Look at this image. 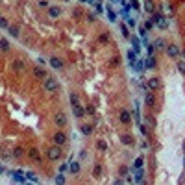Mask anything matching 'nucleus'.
<instances>
[{"instance_id": "37998d69", "label": "nucleus", "mask_w": 185, "mask_h": 185, "mask_svg": "<svg viewBox=\"0 0 185 185\" xmlns=\"http://www.w3.org/2000/svg\"><path fill=\"white\" fill-rule=\"evenodd\" d=\"M130 8H133V9H139V2H137V0H130Z\"/></svg>"}, {"instance_id": "a18cd8bd", "label": "nucleus", "mask_w": 185, "mask_h": 185, "mask_svg": "<svg viewBox=\"0 0 185 185\" xmlns=\"http://www.w3.org/2000/svg\"><path fill=\"white\" fill-rule=\"evenodd\" d=\"M65 170H69V163H63L61 167H59V172H65Z\"/></svg>"}, {"instance_id": "bb28decb", "label": "nucleus", "mask_w": 185, "mask_h": 185, "mask_svg": "<svg viewBox=\"0 0 185 185\" xmlns=\"http://www.w3.org/2000/svg\"><path fill=\"white\" fill-rule=\"evenodd\" d=\"M8 32H9V35H11V37H15V39L19 37V26H9Z\"/></svg>"}, {"instance_id": "c756f323", "label": "nucleus", "mask_w": 185, "mask_h": 185, "mask_svg": "<svg viewBox=\"0 0 185 185\" xmlns=\"http://www.w3.org/2000/svg\"><path fill=\"white\" fill-rule=\"evenodd\" d=\"M107 17H109V21H111V22L117 21V13H115L111 8H107Z\"/></svg>"}, {"instance_id": "a19ab883", "label": "nucleus", "mask_w": 185, "mask_h": 185, "mask_svg": "<svg viewBox=\"0 0 185 185\" xmlns=\"http://www.w3.org/2000/svg\"><path fill=\"white\" fill-rule=\"evenodd\" d=\"M146 32H148V30H146V28H144V26H141V28H139V35H141L143 39H144V37H146Z\"/></svg>"}, {"instance_id": "a878e982", "label": "nucleus", "mask_w": 185, "mask_h": 185, "mask_svg": "<svg viewBox=\"0 0 185 185\" xmlns=\"http://www.w3.org/2000/svg\"><path fill=\"white\" fill-rule=\"evenodd\" d=\"M0 46H2V52H8V50H9V43H8L6 37L0 39Z\"/></svg>"}, {"instance_id": "20e7f679", "label": "nucleus", "mask_w": 185, "mask_h": 185, "mask_svg": "<svg viewBox=\"0 0 185 185\" xmlns=\"http://www.w3.org/2000/svg\"><path fill=\"white\" fill-rule=\"evenodd\" d=\"M152 21L156 22L159 28H167V17H165L163 13H156V15H154V19H152Z\"/></svg>"}, {"instance_id": "c03bdc74", "label": "nucleus", "mask_w": 185, "mask_h": 185, "mask_svg": "<svg viewBox=\"0 0 185 185\" xmlns=\"http://www.w3.org/2000/svg\"><path fill=\"white\" fill-rule=\"evenodd\" d=\"M154 24H156V22H154V21H146V22H144V24H143V26H144V28H146V30H150V28H152V26H154Z\"/></svg>"}, {"instance_id": "9d476101", "label": "nucleus", "mask_w": 185, "mask_h": 185, "mask_svg": "<svg viewBox=\"0 0 185 185\" xmlns=\"http://www.w3.org/2000/svg\"><path fill=\"white\" fill-rule=\"evenodd\" d=\"M65 141H67V135H65L63 132H58L56 135H54V143H56L58 146H61V144H65Z\"/></svg>"}, {"instance_id": "6e6552de", "label": "nucleus", "mask_w": 185, "mask_h": 185, "mask_svg": "<svg viewBox=\"0 0 185 185\" xmlns=\"http://www.w3.org/2000/svg\"><path fill=\"white\" fill-rule=\"evenodd\" d=\"M59 15H61V8H59V6L48 8V17H50V19H58Z\"/></svg>"}, {"instance_id": "cd10ccee", "label": "nucleus", "mask_w": 185, "mask_h": 185, "mask_svg": "<svg viewBox=\"0 0 185 185\" xmlns=\"http://www.w3.org/2000/svg\"><path fill=\"white\" fill-rule=\"evenodd\" d=\"M96 148L100 150V152H106V150H107V143L106 141H98L96 143Z\"/></svg>"}, {"instance_id": "09e8293b", "label": "nucleus", "mask_w": 185, "mask_h": 185, "mask_svg": "<svg viewBox=\"0 0 185 185\" xmlns=\"http://www.w3.org/2000/svg\"><path fill=\"white\" fill-rule=\"evenodd\" d=\"M85 113L93 115V113H94V107H93V106H87V107H85Z\"/></svg>"}, {"instance_id": "58836bf2", "label": "nucleus", "mask_w": 185, "mask_h": 185, "mask_svg": "<svg viewBox=\"0 0 185 185\" xmlns=\"http://www.w3.org/2000/svg\"><path fill=\"white\" fill-rule=\"evenodd\" d=\"M126 22H128V26H130V28H135V24H137L133 17H128V19H126Z\"/></svg>"}, {"instance_id": "79ce46f5", "label": "nucleus", "mask_w": 185, "mask_h": 185, "mask_svg": "<svg viewBox=\"0 0 185 185\" xmlns=\"http://www.w3.org/2000/svg\"><path fill=\"white\" fill-rule=\"evenodd\" d=\"M98 39H100V43H107V41H109V35H107V33H102Z\"/></svg>"}, {"instance_id": "aec40b11", "label": "nucleus", "mask_w": 185, "mask_h": 185, "mask_svg": "<svg viewBox=\"0 0 185 185\" xmlns=\"http://www.w3.org/2000/svg\"><path fill=\"white\" fill-rule=\"evenodd\" d=\"M11 156H13L15 159H19V157H22V156H24V150H22L21 146H15V148H13V152H11Z\"/></svg>"}, {"instance_id": "a211bd4d", "label": "nucleus", "mask_w": 185, "mask_h": 185, "mask_svg": "<svg viewBox=\"0 0 185 185\" xmlns=\"http://www.w3.org/2000/svg\"><path fill=\"white\" fill-rule=\"evenodd\" d=\"M50 65H52L54 69H63V61L59 58H50Z\"/></svg>"}, {"instance_id": "49530a36", "label": "nucleus", "mask_w": 185, "mask_h": 185, "mask_svg": "<svg viewBox=\"0 0 185 185\" xmlns=\"http://www.w3.org/2000/svg\"><path fill=\"white\" fill-rule=\"evenodd\" d=\"M121 28H122V35H124V37H130V33H128V28H126V26H124V24H122V26H121Z\"/></svg>"}, {"instance_id": "8fccbe9b", "label": "nucleus", "mask_w": 185, "mask_h": 185, "mask_svg": "<svg viewBox=\"0 0 185 185\" xmlns=\"http://www.w3.org/2000/svg\"><path fill=\"white\" fill-rule=\"evenodd\" d=\"M39 8H48V2L46 0H41V2H39Z\"/></svg>"}, {"instance_id": "dca6fc26", "label": "nucleus", "mask_w": 185, "mask_h": 185, "mask_svg": "<svg viewBox=\"0 0 185 185\" xmlns=\"http://www.w3.org/2000/svg\"><path fill=\"white\" fill-rule=\"evenodd\" d=\"M144 67H146V69H156V58L148 56L146 59H144Z\"/></svg>"}, {"instance_id": "f8f14e48", "label": "nucleus", "mask_w": 185, "mask_h": 185, "mask_svg": "<svg viewBox=\"0 0 185 185\" xmlns=\"http://www.w3.org/2000/svg\"><path fill=\"white\" fill-rule=\"evenodd\" d=\"M132 69L137 71V72H143L144 69H146V67H144V59H137L135 63H132Z\"/></svg>"}, {"instance_id": "13d9d810", "label": "nucleus", "mask_w": 185, "mask_h": 185, "mask_svg": "<svg viewBox=\"0 0 185 185\" xmlns=\"http://www.w3.org/2000/svg\"><path fill=\"white\" fill-rule=\"evenodd\" d=\"M183 150H185V144H183Z\"/></svg>"}, {"instance_id": "7c9ffc66", "label": "nucleus", "mask_w": 185, "mask_h": 185, "mask_svg": "<svg viewBox=\"0 0 185 185\" xmlns=\"http://www.w3.org/2000/svg\"><path fill=\"white\" fill-rule=\"evenodd\" d=\"M13 69H17V71H22V69H24V63L21 61V59H15V61H13Z\"/></svg>"}, {"instance_id": "473e14b6", "label": "nucleus", "mask_w": 185, "mask_h": 185, "mask_svg": "<svg viewBox=\"0 0 185 185\" xmlns=\"http://www.w3.org/2000/svg\"><path fill=\"white\" fill-rule=\"evenodd\" d=\"M143 163H144V157L139 156V157L135 159V167H133V168H143Z\"/></svg>"}, {"instance_id": "2eb2a0df", "label": "nucleus", "mask_w": 185, "mask_h": 185, "mask_svg": "<svg viewBox=\"0 0 185 185\" xmlns=\"http://www.w3.org/2000/svg\"><path fill=\"white\" fill-rule=\"evenodd\" d=\"M72 111H74V117L76 118H82L83 115H85V109H83L82 106H72Z\"/></svg>"}, {"instance_id": "72a5a7b5", "label": "nucleus", "mask_w": 185, "mask_h": 185, "mask_svg": "<svg viewBox=\"0 0 185 185\" xmlns=\"http://www.w3.org/2000/svg\"><path fill=\"white\" fill-rule=\"evenodd\" d=\"M93 174L98 178L100 174H102V165H94V168H93Z\"/></svg>"}, {"instance_id": "603ef678", "label": "nucleus", "mask_w": 185, "mask_h": 185, "mask_svg": "<svg viewBox=\"0 0 185 185\" xmlns=\"http://www.w3.org/2000/svg\"><path fill=\"white\" fill-rule=\"evenodd\" d=\"M141 133H143V135H148V130H146V128H144V126H143V124H141Z\"/></svg>"}, {"instance_id": "3c124183", "label": "nucleus", "mask_w": 185, "mask_h": 185, "mask_svg": "<svg viewBox=\"0 0 185 185\" xmlns=\"http://www.w3.org/2000/svg\"><path fill=\"white\" fill-rule=\"evenodd\" d=\"M94 6H96V13H102V11H104V8L100 6V4H94Z\"/></svg>"}, {"instance_id": "f704fd0d", "label": "nucleus", "mask_w": 185, "mask_h": 185, "mask_svg": "<svg viewBox=\"0 0 185 185\" xmlns=\"http://www.w3.org/2000/svg\"><path fill=\"white\" fill-rule=\"evenodd\" d=\"M121 141H122L124 144H132V143H133V139H132V135H122V137H121Z\"/></svg>"}, {"instance_id": "f257e3e1", "label": "nucleus", "mask_w": 185, "mask_h": 185, "mask_svg": "<svg viewBox=\"0 0 185 185\" xmlns=\"http://www.w3.org/2000/svg\"><path fill=\"white\" fill-rule=\"evenodd\" d=\"M58 89H59V82L56 78L48 76L46 80H44V91L46 93H54V91H58Z\"/></svg>"}, {"instance_id": "e433bc0d", "label": "nucleus", "mask_w": 185, "mask_h": 185, "mask_svg": "<svg viewBox=\"0 0 185 185\" xmlns=\"http://www.w3.org/2000/svg\"><path fill=\"white\" fill-rule=\"evenodd\" d=\"M56 185H65V176L63 174H58L56 176Z\"/></svg>"}, {"instance_id": "6e6d98bb", "label": "nucleus", "mask_w": 185, "mask_h": 185, "mask_svg": "<svg viewBox=\"0 0 185 185\" xmlns=\"http://www.w3.org/2000/svg\"><path fill=\"white\" fill-rule=\"evenodd\" d=\"M182 54H183V58H185V48H183V52H182Z\"/></svg>"}, {"instance_id": "393cba45", "label": "nucleus", "mask_w": 185, "mask_h": 185, "mask_svg": "<svg viewBox=\"0 0 185 185\" xmlns=\"http://www.w3.org/2000/svg\"><path fill=\"white\" fill-rule=\"evenodd\" d=\"M82 133L89 137V135L93 133V126H89V124H83V126H82Z\"/></svg>"}, {"instance_id": "39448f33", "label": "nucleus", "mask_w": 185, "mask_h": 185, "mask_svg": "<svg viewBox=\"0 0 185 185\" xmlns=\"http://www.w3.org/2000/svg\"><path fill=\"white\" fill-rule=\"evenodd\" d=\"M179 52H182V50H179L176 44H168V46H167V54H168L170 58H174V59L179 56Z\"/></svg>"}, {"instance_id": "423d86ee", "label": "nucleus", "mask_w": 185, "mask_h": 185, "mask_svg": "<svg viewBox=\"0 0 185 185\" xmlns=\"http://www.w3.org/2000/svg\"><path fill=\"white\" fill-rule=\"evenodd\" d=\"M54 122H56L59 128H63L65 124H67V115H65V113H58L56 117H54Z\"/></svg>"}, {"instance_id": "c9c22d12", "label": "nucleus", "mask_w": 185, "mask_h": 185, "mask_svg": "<svg viewBox=\"0 0 185 185\" xmlns=\"http://www.w3.org/2000/svg\"><path fill=\"white\" fill-rule=\"evenodd\" d=\"M0 28H2V30H9V24H8V19H0Z\"/></svg>"}, {"instance_id": "de8ad7c7", "label": "nucleus", "mask_w": 185, "mask_h": 185, "mask_svg": "<svg viewBox=\"0 0 185 185\" xmlns=\"http://www.w3.org/2000/svg\"><path fill=\"white\" fill-rule=\"evenodd\" d=\"M118 63H121V61H118V58H111V67H117Z\"/></svg>"}, {"instance_id": "2f4dec72", "label": "nucleus", "mask_w": 185, "mask_h": 185, "mask_svg": "<svg viewBox=\"0 0 185 185\" xmlns=\"http://www.w3.org/2000/svg\"><path fill=\"white\" fill-rule=\"evenodd\" d=\"M71 104H72V106H80V98H78V94H76V93H72V94H71Z\"/></svg>"}, {"instance_id": "5701e85b", "label": "nucleus", "mask_w": 185, "mask_h": 185, "mask_svg": "<svg viewBox=\"0 0 185 185\" xmlns=\"http://www.w3.org/2000/svg\"><path fill=\"white\" fill-rule=\"evenodd\" d=\"M132 44H133V50L137 54L141 52V41H139V37H132Z\"/></svg>"}, {"instance_id": "4468645a", "label": "nucleus", "mask_w": 185, "mask_h": 185, "mask_svg": "<svg viewBox=\"0 0 185 185\" xmlns=\"http://www.w3.org/2000/svg\"><path fill=\"white\" fill-rule=\"evenodd\" d=\"M144 102H146V106H148V107H152L154 104H156V98H154V93H152V91H148V93H146V96H144Z\"/></svg>"}, {"instance_id": "4d7b16f0", "label": "nucleus", "mask_w": 185, "mask_h": 185, "mask_svg": "<svg viewBox=\"0 0 185 185\" xmlns=\"http://www.w3.org/2000/svg\"><path fill=\"white\" fill-rule=\"evenodd\" d=\"M24 185H32V182H30V183H24Z\"/></svg>"}, {"instance_id": "f3484780", "label": "nucleus", "mask_w": 185, "mask_h": 185, "mask_svg": "<svg viewBox=\"0 0 185 185\" xmlns=\"http://www.w3.org/2000/svg\"><path fill=\"white\" fill-rule=\"evenodd\" d=\"M121 122L122 124H130L132 122V115H130L128 111H121Z\"/></svg>"}, {"instance_id": "c85d7f7f", "label": "nucleus", "mask_w": 185, "mask_h": 185, "mask_svg": "<svg viewBox=\"0 0 185 185\" xmlns=\"http://www.w3.org/2000/svg\"><path fill=\"white\" fill-rule=\"evenodd\" d=\"M178 71L185 76V59H178Z\"/></svg>"}, {"instance_id": "864d4df0", "label": "nucleus", "mask_w": 185, "mask_h": 185, "mask_svg": "<svg viewBox=\"0 0 185 185\" xmlns=\"http://www.w3.org/2000/svg\"><path fill=\"white\" fill-rule=\"evenodd\" d=\"M113 185H124V182H122V179H115Z\"/></svg>"}, {"instance_id": "5fc2aeb1", "label": "nucleus", "mask_w": 185, "mask_h": 185, "mask_svg": "<svg viewBox=\"0 0 185 185\" xmlns=\"http://www.w3.org/2000/svg\"><path fill=\"white\" fill-rule=\"evenodd\" d=\"M80 2H93V0H80Z\"/></svg>"}, {"instance_id": "9b49d317", "label": "nucleus", "mask_w": 185, "mask_h": 185, "mask_svg": "<svg viewBox=\"0 0 185 185\" xmlns=\"http://www.w3.org/2000/svg\"><path fill=\"white\" fill-rule=\"evenodd\" d=\"M28 156H30V159H33V161H41V152H39L37 148H30V152H28Z\"/></svg>"}, {"instance_id": "f03ea898", "label": "nucleus", "mask_w": 185, "mask_h": 185, "mask_svg": "<svg viewBox=\"0 0 185 185\" xmlns=\"http://www.w3.org/2000/svg\"><path fill=\"white\" fill-rule=\"evenodd\" d=\"M61 154H63V152H61V148H59L58 144L46 150V156H48V159H52V161H58V159L61 157Z\"/></svg>"}, {"instance_id": "7ed1b4c3", "label": "nucleus", "mask_w": 185, "mask_h": 185, "mask_svg": "<svg viewBox=\"0 0 185 185\" xmlns=\"http://www.w3.org/2000/svg\"><path fill=\"white\" fill-rule=\"evenodd\" d=\"M146 87H148V91H159L161 89V80L159 78H148Z\"/></svg>"}, {"instance_id": "ea45409f", "label": "nucleus", "mask_w": 185, "mask_h": 185, "mask_svg": "<svg viewBox=\"0 0 185 185\" xmlns=\"http://www.w3.org/2000/svg\"><path fill=\"white\" fill-rule=\"evenodd\" d=\"M111 2H113V4H117L118 8H124V6H128V4L124 2V0H111Z\"/></svg>"}, {"instance_id": "b1692460", "label": "nucleus", "mask_w": 185, "mask_h": 185, "mask_svg": "<svg viewBox=\"0 0 185 185\" xmlns=\"http://www.w3.org/2000/svg\"><path fill=\"white\" fill-rule=\"evenodd\" d=\"M154 46H156V50H167V44H165V41H163V39H156Z\"/></svg>"}, {"instance_id": "4c0bfd02", "label": "nucleus", "mask_w": 185, "mask_h": 185, "mask_svg": "<svg viewBox=\"0 0 185 185\" xmlns=\"http://www.w3.org/2000/svg\"><path fill=\"white\" fill-rule=\"evenodd\" d=\"M133 113H135V122H137V124H141V115H139V104H135V111H133Z\"/></svg>"}, {"instance_id": "1a4fd4ad", "label": "nucleus", "mask_w": 185, "mask_h": 185, "mask_svg": "<svg viewBox=\"0 0 185 185\" xmlns=\"http://www.w3.org/2000/svg\"><path fill=\"white\" fill-rule=\"evenodd\" d=\"M33 76H35V78H41V80H46L48 74H46V71H44L43 67H35V69H33Z\"/></svg>"}, {"instance_id": "ddd939ff", "label": "nucleus", "mask_w": 185, "mask_h": 185, "mask_svg": "<svg viewBox=\"0 0 185 185\" xmlns=\"http://www.w3.org/2000/svg\"><path fill=\"white\" fill-rule=\"evenodd\" d=\"M144 11H146V13H152V15H156V6H154V2H152V0H146V2H144Z\"/></svg>"}, {"instance_id": "4be33fe9", "label": "nucleus", "mask_w": 185, "mask_h": 185, "mask_svg": "<svg viewBox=\"0 0 185 185\" xmlns=\"http://www.w3.org/2000/svg\"><path fill=\"white\" fill-rule=\"evenodd\" d=\"M126 56H128V59H130V63H135L137 59H139V56H137V52H135V50H128V54H126Z\"/></svg>"}, {"instance_id": "412c9836", "label": "nucleus", "mask_w": 185, "mask_h": 185, "mask_svg": "<svg viewBox=\"0 0 185 185\" xmlns=\"http://www.w3.org/2000/svg\"><path fill=\"white\" fill-rule=\"evenodd\" d=\"M26 179H28V182H32V183H39L37 174H35V172H32V170H30V172H26Z\"/></svg>"}, {"instance_id": "6ab92c4d", "label": "nucleus", "mask_w": 185, "mask_h": 185, "mask_svg": "<svg viewBox=\"0 0 185 185\" xmlns=\"http://www.w3.org/2000/svg\"><path fill=\"white\" fill-rule=\"evenodd\" d=\"M69 170H71L72 174H78L80 172V163L78 161H71L69 163Z\"/></svg>"}, {"instance_id": "0eeeda50", "label": "nucleus", "mask_w": 185, "mask_h": 185, "mask_svg": "<svg viewBox=\"0 0 185 185\" xmlns=\"http://www.w3.org/2000/svg\"><path fill=\"white\" fill-rule=\"evenodd\" d=\"M13 182L15 183H21V185H24L26 183V174H22V172H13Z\"/></svg>"}]
</instances>
